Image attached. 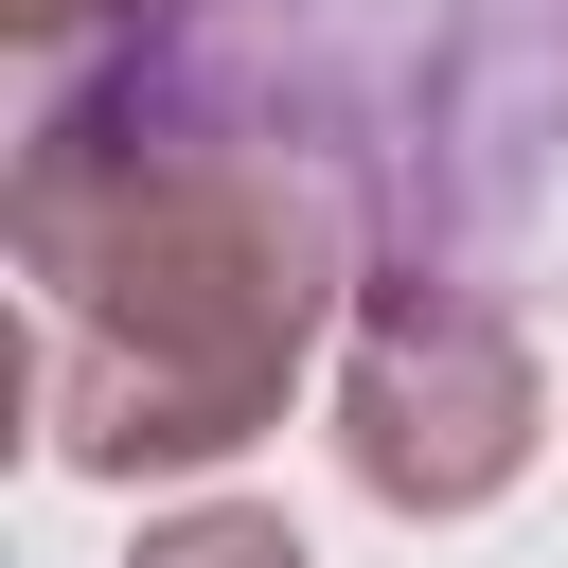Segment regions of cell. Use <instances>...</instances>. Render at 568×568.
Masks as SVG:
<instances>
[{"label": "cell", "instance_id": "6da1fadb", "mask_svg": "<svg viewBox=\"0 0 568 568\" xmlns=\"http://www.w3.org/2000/svg\"><path fill=\"white\" fill-rule=\"evenodd\" d=\"M18 284H36V426L71 479H195L284 426L302 355L373 284V213L142 71L71 53L18 124Z\"/></svg>", "mask_w": 568, "mask_h": 568}, {"label": "cell", "instance_id": "7a4b0ae2", "mask_svg": "<svg viewBox=\"0 0 568 568\" xmlns=\"http://www.w3.org/2000/svg\"><path fill=\"white\" fill-rule=\"evenodd\" d=\"M89 53L320 160L373 266H462L568 195V0H124Z\"/></svg>", "mask_w": 568, "mask_h": 568}, {"label": "cell", "instance_id": "3957f363", "mask_svg": "<svg viewBox=\"0 0 568 568\" xmlns=\"http://www.w3.org/2000/svg\"><path fill=\"white\" fill-rule=\"evenodd\" d=\"M550 444V373L479 266H373L337 320V462L373 515H479Z\"/></svg>", "mask_w": 568, "mask_h": 568}, {"label": "cell", "instance_id": "277c9868", "mask_svg": "<svg viewBox=\"0 0 568 568\" xmlns=\"http://www.w3.org/2000/svg\"><path fill=\"white\" fill-rule=\"evenodd\" d=\"M124 568H320V550H302L284 515H248V497H195V515H160Z\"/></svg>", "mask_w": 568, "mask_h": 568}, {"label": "cell", "instance_id": "5b68a950", "mask_svg": "<svg viewBox=\"0 0 568 568\" xmlns=\"http://www.w3.org/2000/svg\"><path fill=\"white\" fill-rule=\"evenodd\" d=\"M106 18H124V0H0V36H18V53H53V71H71Z\"/></svg>", "mask_w": 568, "mask_h": 568}]
</instances>
